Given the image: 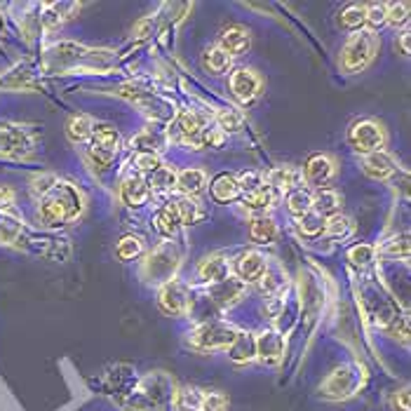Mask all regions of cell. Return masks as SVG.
I'll use <instances>...</instances> for the list:
<instances>
[{
	"label": "cell",
	"instance_id": "1",
	"mask_svg": "<svg viewBox=\"0 0 411 411\" xmlns=\"http://www.w3.org/2000/svg\"><path fill=\"white\" fill-rule=\"evenodd\" d=\"M174 381L165 372L143 376L132 392H127L118 405L123 411H169L174 407Z\"/></svg>",
	"mask_w": 411,
	"mask_h": 411
},
{
	"label": "cell",
	"instance_id": "2",
	"mask_svg": "<svg viewBox=\"0 0 411 411\" xmlns=\"http://www.w3.org/2000/svg\"><path fill=\"white\" fill-rule=\"evenodd\" d=\"M85 209V200L80 191L71 183L61 181L54 186V191L47 198L40 200L38 205V221L47 225V228H56V225H66L76 221Z\"/></svg>",
	"mask_w": 411,
	"mask_h": 411
},
{
	"label": "cell",
	"instance_id": "3",
	"mask_svg": "<svg viewBox=\"0 0 411 411\" xmlns=\"http://www.w3.org/2000/svg\"><path fill=\"white\" fill-rule=\"evenodd\" d=\"M111 64L108 50H90L85 45L59 43L47 52V71L52 73H68V71H106Z\"/></svg>",
	"mask_w": 411,
	"mask_h": 411
},
{
	"label": "cell",
	"instance_id": "4",
	"mask_svg": "<svg viewBox=\"0 0 411 411\" xmlns=\"http://www.w3.org/2000/svg\"><path fill=\"white\" fill-rule=\"evenodd\" d=\"M378 47H381V40L369 29H360L355 31L348 40H345L343 50H341V68L343 73L355 76L362 73L369 64L376 59Z\"/></svg>",
	"mask_w": 411,
	"mask_h": 411
},
{
	"label": "cell",
	"instance_id": "5",
	"mask_svg": "<svg viewBox=\"0 0 411 411\" xmlns=\"http://www.w3.org/2000/svg\"><path fill=\"white\" fill-rule=\"evenodd\" d=\"M365 385V369L355 362L350 365H341L336 367L332 374H329L320 385V397L329 400V402H343L350 400L362 390Z\"/></svg>",
	"mask_w": 411,
	"mask_h": 411
},
{
	"label": "cell",
	"instance_id": "6",
	"mask_svg": "<svg viewBox=\"0 0 411 411\" xmlns=\"http://www.w3.org/2000/svg\"><path fill=\"white\" fill-rule=\"evenodd\" d=\"M179 261H181V252L176 249L174 243H165L156 247L153 252L146 256V261H143V278L148 282H169L174 280V273L179 268Z\"/></svg>",
	"mask_w": 411,
	"mask_h": 411
},
{
	"label": "cell",
	"instance_id": "7",
	"mask_svg": "<svg viewBox=\"0 0 411 411\" xmlns=\"http://www.w3.org/2000/svg\"><path fill=\"white\" fill-rule=\"evenodd\" d=\"M235 329L230 325H225V322H203L200 327H196L193 332L188 334V343L193 348L198 350H225L228 345L233 343V338H235Z\"/></svg>",
	"mask_w": 411,
	"mask_h": 411
},
{
	"label": "cell",
	"instance_id": "8",
	"mask_svg": "<svg viewBox=\"0 0 411 411\" xmlns=\"http://www.w3.org/2000/svg\"><path fill=\"white\" fill-rule=\"evenodd\" d=\"M207 120L203 116L193 111H181L179 116L174 118L172 127H169V136L179 143H186V146L200 148L203 146V136L207 132Z\"/></svg>",
	"mask_w": 411,
	"mask_h": 411
},
{
	"label": "cell",
	"instance_id": "9",
	"mask_svg": "<svg viewBox=\"0 0 411 411\" xmlns=\"http://www.w3.org/2000/svg\"><path fill=\"white\" fill-rule=\"evenodd\" d=\"M348 143L357 153H376V151H383L385 146V132L381 123L376 120H357L355 125L348 130Z\"/></svg>",
	"mask_w": 411,
	"mask_h": 411
},
{
	"label": "cell",
	"instance_id": "10",
	"mask_svg": "<svg viewBox=\"0 0 411 411\" xmlns=\"http://www.w3.org/2000/svg\"><path fill=\"white\" fill-rule=\"evenodd\" d=\"M158 305L160 310L172 318H183L191 310V292L188 287L179 280H169L160 287L158 292Z\"/></svg>",
	"mask_w": 411,
	"mask_h": 411
},
{
	"label": "cell",
	"instance_id": "11",
	"mask_svg": "<svg viewBox=\"0 0 411 411\" xmlns=\"http://www.w3.org/2000/svg\"><path fill=\"white\" fill-rule=\"evenodd\" d=\"M34 151V139L19 125L0 127V156L7 158H26Z\"/></svg>",
	"mask_w": 411,
	"mask_h": 411
},
{
	"label": "cell",
	"instance_id": "12",
	"mask_svg": "<svg viewBox=\"0 0 411 411\" xmlns=\"http://www.w3.org/2000/svg\"><path fill=\"white\" fill-rule=\"evenodd\" d=\"M285 357V336L275 329H268L256 336V360L265 367H275Z\"/></svg>",
	"mask_w": 411,
	"mask_h": 411
},
{
	"label": "cell",
	"instance_id": "13",
	"mask_svg": "<svg viewBox=\"0 0 411 411\" xmlns=\"http://www.w3.org/2000/svg\"><path fill=\"white\" fill-rule=\"evenodd\" d=\"M230 92L238 101L252 103L261 94V78L252 68H238L230 76Z\"/></svg>",
	"mask_w": 411,
	"mask_h": 411
},
{
	"label": "cell",
	"instance_id": "14",
	"mask_svg": "<svg viewBox=\"0 0 411 411\" xmlns=\"http://www.w3.org/2000/svg\"><path fill=\"white\" fill-rule=\"evenodd\" d=\"M233 268L238 273V280L247 285V282H259L263 278L265 268H268V261H265V256L261 252L249 249V252H243L238 256Z\"/></svg>",
	"mask_w": 411,
	"mask_h": 411
},
{
	"label": "cell",
	"instance_id": "15",
	"mask_svg": "<svg viewBox=\"0 0 411 411\" xmlns=\"http://www.w3.org/2000/svg\"><path fill=\"white\" fill-rule=\"evenodd\" d=\"M336 172V165L334 160L325 156V153H315V156L308 158V163L303 167V179L310 183V186L322 188L332 181V176Z\"/></svg>",
	"mask_w": 411,
	"mask_h": 411
},
{
	"label": "cell",
	"instance_id": "16",
	"mask_svg": "<svg viewBox=\"0 0 411 411\" xmlns=\"http://www.w3.org/2000/svg\"><path fill=\"white\" fill-rule=\"evenodd\" d=\"M362 169H365V174L369 176V179L385 181L397 172V160H395L390 153L376 151V153L365 156V160H362Z\"/></svg>",
	"mask_w": 411,
	"mask_h": 411
},
{
	"label": "cell",
	"instance_id": "17",
	"mask_svg": "<svg viewBox=\"0 0 411 411\" xmlns=\"http://www.w3.org/2000/svg\"><path fill=\"white\" fill-rule=\"evenodd\" d=\"M243 292H245V282H240L238 278H230V275L209 287V296H212V301L216 305H221V308H230L233 303H238L243 299Z\"/></svg>",
	"mask_w": 411,
	"mask_h": 411
},
{
	"label": "cell",
	"instance_id": "18",
	"mask_svg": "<svg viewBox=\"0 0 411 411\" xmlns=\"http://www.w3.org/2000/svg\"><path fill=\"white\" fill-rule=\"evenodd\" d=\"M249 45H252V36H249V31L243 29V26H230L225 29L221 34V50L225 52L233 59V56H240L249 50Z\"/></svg>",
	"mask_w": 411,
	"mask_h": 411
},
{
	"label": "cell",
	"instance_id": "19",
	"mask_svg": "<svg viewBox=\"0 0 411 411\" xmlns=\"http://www.w3.org/2000/svg\"><path fill=\"white\" fill-rule=\"evenodd\" d=\"M228 357L235 362V365H247V362L256 360V336L247 334V332H238L233 343L225 348Z\"/></svg>",
	"mask_w": 411,
	"mask_h": 411
},
{
	"label": "cell",
	"instance_id": "20",
	"mask_svg": "<svg viewBox=\"0 0 411 411\" xmlns=\"http://www.w3.org/2000/svg\"><path fill=\"white\" fill-rule=\"evenodd\" d=\"M176 188L183 193V198H196L207 188V174L200 167H186L176 174Z\"/></svg>",
	"mask_w": 411,
	"mask_h": 411
},
{
	"label": "cell",
	"instance_id": "21",
	"mask_svg": "<svg viewBox=\"0 0 411 411\" xmlns=\"http://www.w3.org/2000/svg\"><path fill=\"white\" fill-rule=\"evenodd\" d=\"M148 183L146 179H141V176H127L123 181V186H120V200L127 205V207H139L148 200Z\"/></svg>",
	"mask_w": 411,
	"mask_h": 411
},
{
	"label": "cell",
	"instance_id": "22",
	"mask_svg": "<svg viewBox=\"0 0 411 411\" xmlns=\"http://www.w3.org/2000/svg\"><path fill=\"white\" fill-rule=\"evenodd\" d=\"M341 205H343L341 196L332 188H318V193H313V212H318L325 219L341 214Z\"/></svg>",
	"mask_w": 411,
	"mask_h": 411
},
{
	"label": "cell",
	"instance_id": "23",
	"mask_svg": "<svg viewBox=\"0 0 411 411\" xmlns=\"http://www.w3.org/2000/svg\"><path fill=\"white\" fill-rule=\"evenodd\" d=\"M198 275L200 280L216 285V282L228 278V261H225L223 256H207V259H203L198 265Z\"/></svg>",
	"mask_w": 411,
	"mask_h": 411
},
{
	"label": "cell",
	"instance_id": "24",
	"mask_svg": "<svg viewBox=\"0 0 411 411\" xmlns=\"http://www.w3.org/2000/svg\"><path fill=\"white\" fill-rule=\"evenodd\" d=\"M209 191H212V198L216 200V203H233V200L240 196L238 179L233 174H219L212 181Z\"/></svg>",
	"mask_w": 411,
	"mask_h": 411
},
{
	"label": "cell",
	"instance_id": "25",
	"mask_svg": "<svg viewBox=\"0 0 411 411\" xmlns=\"http://www.w3.org/2000/svg\"><path fill=\"white\" fill-rule=\"evenodd\" d=\"M249 238L256 245H270L275 243L278 238V223L270 219V216H256L249 225Z\"/></svg>",
	"mask_w": 411,
	"mask_h": 411
},
{
	"label": "cell",
	"instance_id": "26",
	"mask_svg": "<svg viewBox=\"0 0 411 411\" xmlns=\"http://www.w3.org/2000/svg\"><path fill=\"white\" fill-rule=\"evenodd\" d=\"M301 179H303V174L296 167H278V169H273V172L268 174L265 183H268L270 188L292 191V188H299Z\"/></svg>",
	"mask_w": 411,
	"mask_h": 411
},
{
	"label": "cell",
	"instance_id": "27",
	"mask_svg": "<svg viewBox=\"0 0 411 411\" xmlns=\"http://www.w3.org/2000/svg\"><path fill=\"white\" fill-rule=\"evenodd\" d=\"M92 130H94V123H92V118L90 116H73V118H68V123H66V136L73 143H85V141H90L92 139Z\"/></svg>",
	"mask_w": 411,
	"mask_h": 411
},
{
	"label": "cell",
	"instance_id": "28",
	"mask_svg": "<svg viewBox=\"0 0 411 411\" xmlns=\"http://www.w3.org/2000/svg\"><path fill=\"white\" fill-rule=\"evenodd\" d=\"M287 209H289V214L296 216V219L303 214H308L313 209V191L305 188V186L292 188L287 193Z\"/></svg>",
	"mask_w": 411,
	"mask_h": 411
},
{
	"label": "cell",
	"instance_id": "29",
	"mask_svg": "<svg viewBox=\"0 0 411 411\" xmlns=\"http://www.w3.org/2000/svg\"><path fill=\"white\" fill-rule=\"evenodd\" d=\"M21 233V219L12 209L0 207V245H10L19 238Z\"/></svg>",
	"mask_w": 411,
	"mask_h": 411
},
{
	"label": "cell",
	"instance_id": "30",
	"mask_svg": "<svg viewBox=\"0 0 411 411\" xmlns=\"http://www.w3.org/2000/svg\"><path fill=\"white\" fill-rule=\"evenodd\" d=\"M153 223H156V230L160 233L163 238H176L179 235V216H176L174 207H163L160 212L156 214V219H153Z\"/></svg>",
	"mask_w": 411,
	"mask_h": 411
},
{
	"label": "cell",
	"instance_id": "31",
	"mask_svg": "<svg viewBox=\"0 0 411 411\" xmlns=\"http://www.w3.org/2000/svg\"><path fill=\"white\" fill-rule=\"evenodd\" d=\"M92 143L99 148H106L111 153H118L120 146V132L113 125H96L92 130Z\"/></svg>",
	"mask_w": 411,
	"mask_h": 411
},
{
	"label": "cell",
	"instance_id": "32",
	"mask_svg": "<svg viewBox=\"0 0 411 411\" xmlns=\"http://www.w3.org/2000/svg\"><path fill=\"white\" fill-rule=\"evenodd\" d=\"M174 212L179 216L181 225H193L203 219V207H200L198 200H193V198H181L179 203L174 205Z\"/></svg>",
	"mask_w": 411,
	"mask_h": 411
},
{
	"label": "cell",
	"instance_id": "33",
	"mask_svg": "<svg viewBox=\"0 0 411 411\" xmlns=\"http://www.w3.org/2000/svg\"><path fill=\"white\" fill-rule=\"evenodd\" d=\"M203 66L209 71V73L219 76V73H223V71H228V66H230V56L225 54L219 45H216V47H209V50H205V54H203Z\"/></svg>",
	"mask_w": 411,
	"mask_h": 411
},
{
	"label": "cell",
	"instance_id": "34",
	"mask_svg": "<svg viewBox=\"0 0 411 411\" xmlns=\"http://www.w3.org/2000/svg\"><path fill=\"white\" fill-rule=\"evenodd\" d=\"M203 390L198 388H181L174 392V407L179 411H200L203 409Z\"/></svg>",
	"mask_w": 411,
	"mask_h": 411
},
{
	"label": "cell",
	"instance_id": "35",
	"mask_svg": "<svg viewBox=\"0 0 411 411\" xmlns=\"http://www.w3.org/2000/svg\"><path fill=\"white\" fill-rule=\"evenodd\" d=\"M325 230H327V235H332L336 240H345L352 235L355 223H352V219H348L345 214H334L325 221Z\"/></svg>",
	"mask_w": 411,
	"mask_h": 411
},
{
	"label": "cell",
	"instance_id": "36",
	"mask_svg": "<svg viewBox=\"0 0 411 411\" xmlns=\"http://www.w3.org/2000/svg\"><path fill=\"white\" fill-rule=\"evenodd\" d=\"M148 191H160V193H165V191H172L176 188V174L172 172V169H167L160 165L158 169H153L151 176H148Z\"/></svg>",
	"mask_w": 411,
	"mask_h": 411
},
{
	"label": "cell",
	"instance_id": "37",
	"mask_svg": "<svg viewBox=\"0 0 411 411\" xmlns=\"http://www.w3.org/2000/svg\"><path fill=\"white\" fill-rule=\"evenodd\" d=\"M325 216H320L318 212H310L308 214H303L299 216V230L303 233L305 238H318L322 230H325Z\"/></svg>",
	"mask_w": 411,
	"mask_h": 411
},
{
	"label": "cell",
	"instance_id": "38",
	"mask_svg": "<svg viewBox=\"0 0 411 411\" xmlns=\"http://www.w3.org/2000/svg\"><path fill=\"white\" fill-rule=\"evenodd\" d=\"M116 252H118V259L132 261V259H136V256H141V252H143V240L136 238V235H125V238L118 243Z\"/></svg>",
	"mask_w": 411,
	"mask_h": 411
},
{
	"label": "cell",
	"instance_id": "39",
	"mask_svg": "<svg viewBox=\"0 0 411 411\" xmlns=\"http://www.w3.org/2000/svg\"><path fill=\"white\" fill-rule=\"evenodd\" d=\"M56 183H59V179H56L54 174H47V172L38 174V176L31 179V196H34L36 200H43V198H47L54 191Z\"/></svg>",
	"mask_w": 411,
	"mask_h": 411
},
{
	"label": "cell",
	"instance_id": "40",
	"mask_svg": "<svg viewBox=\"0 0 411 411\" xmlns=\"http://www.w3.org/2000/svg\"><path fill=\"white\" fill-rule=\"evenodd\" d=\"M273 203H275V193H273L268 183H265L263 188L245 196V207H249V209H268Z\"/></svg>",
	"mask_w": 411,
	"mask_h": 411
},
{
	"label": "cell",
	"instance_id": "41",
	"mask_svg": "<svg viewBox=\"0 0 411 411\" xmlns=\"http://www.w3.org/2000/svg\"><path fill=\"white\" fill-rule=\"evenodd\" d=\"M381 252H383L385 256H390V259L407 261V259H409V235H400V238L388 240V243L381 247Z\"/></svg>",
	"mask_w": 411,
	"mask_h": 411
},
{
	"label": "cell",
	"instance_id": "42",
	"mask_svg": "<svg viewBox=\"0 0 411 411\" xmlns=\"http://www.w3.org/2000/svg\"><path fill=\"white\" fill-rule=\"evenodd\" d=\"M374 256H376V247L365 245V243H360V245L348 249V261H350L352 265H360V268H365V265L372 263Z\"/></svg>",
	"mask_w": 411,
	"mask_h": 411
},
{
	"label": "cell",
	"instance_id": "43",
	"mask_svg": "<svg viewBox=\"0 0 411 411\" xmlns=\"http://www.w3.org/2000/svg\"><path fill=\"white\" fill-rule=\"evenodd\" d=\"M31 85H34V78H31L29 71L14 68L5 78H0V87H10V90H26Z\"/></svg>",
	"mask_w": 411,
	"mask_h": 411
},
{
	"label": "cell",
	"instance_id": "44",
	"mask_svg": "<svg viewBox=\"0 0 411 411\" xmlns=\"http://www.w3.org/2000/svg\"><path fill=\"white\" fill-rule=\"evenodd\" d=\"M365 14H367V5H348L341 12V24L345 29H362L365 24Z\"/></svg>",
	"mask_w": 411,
	"mask_h": 411
},
{
	"label": "cell",
	"instance_id": "45",
	"mask_svg": "<svg viewBox=\"0 0 411 411\" xmlns=\"http://www.w3.org/2000/svg\"><path fill=\"white\" fill-rule=\"evenodd\" d=\"M216 123H219V130L223 132H238L243 127V116L233 108H221L216 113Z\"/></svg>",
	"mask_w": 411,
	"mask_h": 411
},
{
	"label": "cell",
	"instance_id": "46",
	"mask_svg": "<svg viewBox=\"0 0 411 411\" xmlns=\"http://www.w3.org/2000/svg\"><path fill=\"white\" fill-rule=\"evenodd\" d=\"M259 285H261L263 292L273 294V292H278V289H282V287L287 285V278H285V273H282L280 268H275V270L265 268L263 278L259 280Z\"/></svg>",
	"mask_w": 411,
	"mask_h": 411
},
{
	"label": "cell",
	"instance_id": "47",
	"mask_svg": "<svg viewBox=\"0 0 411 411\" xmlns=\"http://www.w3.org/2000/svg\"><path fill=\"white\" fill-rule=\"evenodd\" d=\"M113 158H116V153L94 146V143H90V148H87V160L94 169H106L113 163Z\"/></svg>",
	"mask_w": 411,
	"mask_h": 411
},
{
	"label": "cell",
	"instance_id": "48",
	"mask_svg": "<svg viewBox=\"0 0 411 411\" xmlns=\"http://www.w3.org/2000/svg\"><path fill=\"white\" fill-rule=\"evenodd\" d=\"M238 186H240V193L249 196V193H254V191L265 186V176L261 172H245V174H240Z\"/></svg>",
	"mask_w": 411,
	"mask_h": 411
},
{
	"label": "cell",
	"instance_id": "49",
	"mask_svg": "<svg viewBox=\"0 0 411 411\" xmlns=\"http://www.w3.org/2000/svg\"><path fill=\"white\" fill-rule=\"evenodd\" d=\"M409 19V3H392L388 5V12H385V24L390 26H405Z\"/></svg>",
	"mask_w": 411,
	"mask_h": 411
},
{
	"label": "cell",
	"instance_id": "50",
	"mask_svg": "<svg viewBox=\"0 0 411 411\" xmlns=\"http://www.w3.org/2000/svg\"><path fill=\"white\" fill-rule=\"evenodd\" d=\"M61 10H64V5H47V7H43V14H40V24H43L45 29H50V31L59 29L61 21H64Z\"/></svg>",
	"mask_w": 411,
	"mask_h": 411
},
{
	"label": "cell",
	"instance_id": "51",
	"mask_svg": "<svg viewBox=\"0 0 411 411\" xmlns=\"http://www.w3.org/2000/svg\"><path fill=\"white\" fill-rule=\"evenodd\" d=\"M385 12H388V5L385 3H374L367 5V14H365V24H369V31H374L385 24Z\"/></svg>",
	"mask_w": 411,
	"mask_h": 411
},
{
	"label": "cell",
	"instance_id": "52",
	"mask_svg": "<svg viewBox=\"0 0 411 411\" xmlns=\"http://www.w3.org/2000/svg\"><path fill=\"white\" fill-rule=\"evenodd\" d=\"M228 407V397L219 390H209L203 395V409L200 411H223Z\"/></svg>",
	"mask_w": 411,
	"mask_h": 411
},
{
	"label": "cell",
	"instance_id": "53",
	"mask_svg": "<svg viewBox=\"0 0 411 411\" xmlns=\"http://www.w3.org/2000/svg\"><path fill=\"white\" fill-rule=\"evenodd\" d=\"M132 143H134L136 148H141V153H158V148H160V139H158L156 134H151V132L139 134Z\"/></svg>",
	"mask_w": 411,
	"mask_h": 411
},
{
	"label": "cell",
	"instance_id": "54",
	"mask_svg": "<svg viewBox=\"0 0 411 411\" xmlns=\"http://www.w3.org/2000/svg\"><path fill=\"white\" fill-rule=\"evenodd\" d=\"M388 405H390L392 411H409V388H407V385H405V388L390 392Z\"/></svg>",
	"mask_w": 411,
	"mask_h": 411
},
{
	"label": "cell",
	"instance_id": "55",
	"mask_svg": "<svg viewBox=\"0 0 411 411\" xmlns=\"http://www.w3.org/2000/svg\"><path fill=\"white\" fill-rule=\"evenodd\" d=\"M136 167H139L141 172H153V169H158L160 167L158 153H139V156H136Z\"/></svg>",
	"mask_w": 411,
	"mask_h": 411
},
{
	"label": "cell",
	"instance_id": "56",
	"mask_svg": "<svg viewBox=\"0 0 411 411\" xmlns=\"http://www.w3.org/2000/svg\"><path fill=\"white\" fill-rule=\"evenodd\" d=\"M14 198H17V193H14L10 186H0V207L10 209L14 205Z\"/></svg>",
	"mask_w": 411,
	"mask_h": 411
},
{
	"label": "cell",
	"instance_id": "57",
	"mask_svg": "<svg viewBox=\"0 0 411 411\" xmlns=\"http://www.w3.org/2000/svg\"><path fill=\"white\" fill-rule=\"evenodd\" d=\"M151 29H153V19H141V21L134 26V36H136V38H148V36H151Z\"/></svg>",
	"mask_w": 411,
	"mask_h": 411
},
{
	"label": "cell",
	"instance_id": "58",
	"mask_svg": "<svg viewBox=\"0 0 411 411\" xmlns=\"http://www.w3.org/2000/svg\"><path fill=\"white\" fill-rule=\"evenodd\" d=\"M282 308H285V303H282V299H275V296H273V299L265 303V313H268L270 318H278L280 313H282Z\"/></svg>",
	"mask_w": 411,
	"mask_h": 411
},
{
	"label": "cell",
	"instance_id": "59",
	"mask_svg": "<svg viewBox=\"0 0 411 411\" xmlns=\"http://www.w3.org/2000/svg\"><path fill=\"white\" fill-rule=\"evenodd\" d=\"M400 50L402 54H409V31H402V36H400Z\"/></svg>",
	"mask_w": 411,
	"mask_h": 411
},
{
	"label": "cell",
	"instance_id": "60",
	"mask_svg": "<svg viewBox=\"0 0 411 411\" xmlns=\"http://www.w3.org/2000/svg\"><path fill=\"white\" fill-rule=\"evenodd\" d=\"M3 29H5V14L0 10V36H3Z\"/></svg>",
	"mask_w": 411,
	"mask_h": 411
}]
</instances>
